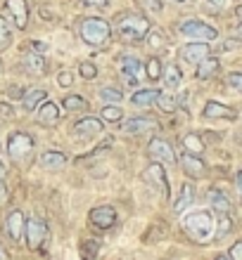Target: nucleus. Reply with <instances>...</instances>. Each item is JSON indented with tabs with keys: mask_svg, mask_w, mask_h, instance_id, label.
<instances>
[{
	"mask_svg": "<svg viewBox=\"0 0 242 260\" xmlns=\"http://www.w3.org/2000/svg\"><path fill=\"white\" fill-rule=\"evenodd\" d=\"M152 31L150 19L140 12H126L117 17V36L124 43H140L145 41L147 34Z\"/></svg>",
	"mask_w": 242,
	"mask_h": 260,
	"instance_id": "obj_1",
	"label": "nucleus"
},
{
	"mask_svg": "<svg viewBox=\"0 0 242 260\" xmlns=\"http://www.w3.org/2000/svg\"><path fill=\"white\" fill-rule=\"evenodd\" d=\"M78 34H81V41L90 48H104L112 38V26L102 17H86L78 24Z\"/></svg>",
	"mask_w": 242,
	"mask_h": 260,
	"instance_id": "obj_2",
	"label": "nucleus"
},
{
	"mask_svg": "<svg viewBox=\"0 0 242 260\" xmlns=\"http://www.w3.org/2000/svg\"><path fill=\"white\" fill-rule=\"evenodd\" d=\"M183 230H185L195 241H209L214 237V215L211 211H193L183 218Z\"/></svg>",
	"mask_w": 242,
	"mask_h": 260,
	"instance_id": "obj_3",
	"label": "nucleus"
},
{
	"mask_svg": "<svg viewBox=\"0 0 242 260\" xmlns=\"http://www.w3.org/2000/svg\"><path fill=\"white\" fill-rule=\"evenodd\" d=\"M34 137L29 135V133H21V130H14L10 133L7 137V154L12 161H24V158L34 151Z\"/></svg>",
	"mask_w": 242,
	"mask_h": 260,
	"instance_id": "obj_4",
	"label": "nucleus"
},
{
	"mask_svg": "<svg viewBox=\"0 0 242 260\" xmlns=\"http://www.w3.org/2000/svg\"><path fill=\"white\" fill-rule=\"evenodd\" d=\"M178 31L185 38H195V41H216V36H219V31H216L214 26H209L207 21L202 19H185L178 24Z\"/></svg>",
	"mask_w": 242,
	"mask_h": 260,
	"instance_id": "obj_5",
	"label": "nucleus"
},
{
	"mask_svg": "<svg viewBox=\"0 0 242 260\" xmlns=\"http://www.w3.org/2000/svg\"><path fill=\"white\" fill-rule=\"evenodd\" d=\"M24 237H26L29 248L38 251V248L43 246L45 237H48V225H45V220L38 218V215H31V218L26 220V230H24Z\"/></svg>",
	"mask_w": 242,
	"mask_h": 260,
	"instance_id": "obj_6",
	"label": "nucleus"
},
{
	"mask_svg": "<svg viewBox=\"0 0 242 260\" xmlns=\"http://www.w3.org/2000/svg\"><path fill=\"white\" fill-rule=\"evenodd\" d=\"M147 156L157 161V164H166V166H173L178 158L173 154V147L166 142L164 137H152L150 144H147Z\"/></svg>",
	"mask_w": 242,
	"mask_h": 260,
	"instance_id": "obj_7",
	"label": "nucleus"
},
{
	"mask_svg": "<svg viewBox=\"0 0 242 260\" xmlns=\"http://www.w3.org/2000/svg\"><path fill=\"white\" fill-rule=\"evenodd\" d=\"M143 178H145V182L152 187L154 192L164 194V197L169 199V178H166L164 166L157 164V161H154V164H150L145 168V173H143Z\"/></svg>",
	"mask_w": 242,
	"mask_h": 260,
	"instance_id": "obj_8",
	"label": "nucleus"
},
{
	"mask_svg": "<svg viewBox=\"0 0 242 260\" xmlns=\"http://www.w3.org/2000/svg\"><path fill=\"white\" fill-rule=\"evenodd\" d=\"M140 69H143V64H140V59L136 55H121L119 57V74H121V78H124L131 88L138 85Z\"/></svg>",
	"mask_w": 242,
	"mask_h": 260,
	"instance_id": "obj_9",
	"label": "nucleus"
},
{
	"mask_svg": "<svg viewBox=\"0 0 242 260\" xmlns=\"http://www.w3.org/2000/svg\"><path fill=\"white\" fill-rule=\"evenodd\" d=\"M121 130L126 135H147V133H157L159 130V123L154 118H147V116H136V118H128L121 123Z\"/></svg>",
	"mask_w": 242,
	"mask_h": 260,
	"instance_id": "obj_10",
	"label": "nucleus"
},
{
	"mask_svg": "<svg viewBox=\"0 0 242 260\" xmlns=\"http://www.w3.org/2000/svg\"><path fill=\"white\" fill-rule=\"evenodd\" d=\"M88 222L95 227V230H110V227L117 222V208H114V206H97V208L90 211Z\"/></svg>",
	"mask_w": 242,
	"mask_h": 260,
	"instance_id": "obj_11",
	"label": "nucleus"
},
{
	"mask_svg": "<svg viewBox=\"0 0 242 260\" xmlns=\"http://www.w3.org/2000/svg\"><path fill=\"white\" fill-rule=\"evenodd\" d=\"M5 5L14 21V26L19 28V31H24L29 24V3L26 0H5Z\"/></svg>",
	"mask_w": 242,
	"mask_h": 260,
	"instance_id": "obj_12",
	"label": "nucleus"
},
{
	"mask_svg": "<svg viewBox=\"0 0 242 260\" xmlns=\"http://www.w3.org/2000/svg\"><path fill=\"white\" fill-rule=\"evenodd\" d=\"M178 164H180V168H183V173H185L187 178L197 180V178H202V175H204V161H202L200 156H195V154H190V151H185V154H180Z\"/></svg>",
	"mask_w": 242,
	"mask_h": 260,
	"instance_id": "obj_13",
	"label": "nucleus"
},
{
	"mask_svg": "<svg viewBox=\"0 0 242 260\" xmlns=\"http://www.w3.org/2000/svg\"><path fill=\"white\" fill-rule=\"evenodd\" d=\"M204 57H209V43H187L180 50V59H185L187 64H200Z\"/></svg>",
	"mask_w": 242,
	"mask_h": 260,
	"instance_id": "obj_14",
	"label": "nucleus"
},
{
	"mask_svg": "<svg viewBox=\"0 0 242 260\" xmlns=\"http://www.w3.org/2000/svg\"><path fill=\"white\" fill-rule=\"evenodd\" d=\"M5 230H7V237H10L12 241H21L24 230H26L24 213H21V211H12V213H10V215L5 218Z\"/></svg>",
	"mask_w": 242,
	"mask_h": 260,
	"instance_id": "obj_15",
	"label": "nucleus"
},
{
	"mask_svg": "<svg viewBox=\"0 0 242 260\" xmlns=\"http://www.w3.org/2000/svg\"><path fill=\"white\" fill-rule=\"evenodd\" d=\"M102 118H95V116H86L81 121L74 123V135L76 137H95L102 133Z\"/></svg>",
	"mask_w": 242,
	"mask_h": 260,
	"instance_id": "obj_16",
	"label": "nucleus"
},
{
	"mask_svg": "<svg viewBox=\"0 0 242 260\" xmlns=\"http://www.w3.org/2000/svg\"><path fill=\"white\" fill-rule=\"evenodd\" d=\"M202 116L204 118H228V121H235L237 118V111L233 107H226V104L216 102V100H209L202 109Z\"/></svg>",
	"mask_w": 242,
	"mask_h": 260,
	"instance_id": "obj_17",
	"label": "nucleus"
},
{
	"mask_svg": "<svg viewBox=\"0 0 242 260\" xmlns=\"http://www.w3.org/2000/svg\"><path fill=\"white\" fill-rule=\"evenodd\" d=\"M36 118H38V123H43V125H55L57 121H60V107H57L55 102L45 100V102L36 109Z\"/></svg>",
	"mask_w": 242,
	"mask_h": 260,
	"instance_id": "obj_18",
	"label": "nucleus"
},
{
	"mask_svg": "<svg viewBox=\"0 0 242 260\" xmlns=\"http://www.w3.org/2000/svg\"><path fill=\"white\" fill-rule=\"evenodd\" d=\"M219 71H221V62L211 55L204 57V59L197 64V81H209V78H214Z\"/></svg>",
	"mask_w": 242,
	"mask_h": 260,
	"instance_id": "obj_19",
	"label": "nucleus"
},
{
	"mask_svg": "<svg viewBox=\"0 0 242 260\" xmlns=\"http://www.w3.org/2000/svg\"><path fill=\"white\" fill-rule=\"evenodd\" d=\"M41 166L45 171H60L67 166V154L64 151H57V149H50L45 154H41Z\"/></svg>",
	"mask_w": 242,
	"mask_h": 260,
	"instance_id": "obj_20",
	"label": "nucleus"
},
{
	"mask_svg": "<svg viewBox=\"0 0 242 260\" xmlns=\"http://www.w3.org/2000/svg\"><path fill=\"white\" fill-rule=\"evenodd\" d=\"M21 64H24V69H26L29 74H34V76H41L45 74V59H43L41 52H26L24 55V59H21Z\"/></svg>",
	"mask_w": 242,
	"mask_h": 260,
	"instance_id": "obj_21",
	"label": "nucleus"
},
{
	"mask_svg": "<svg viewBox=\"0 0 242 260\" xmlns=\"http://www.w3.org/2000/svg\"><path fill=\"white\" fill-rule=\"evenodd\" d=\"M45 97H48V92H45V90H41V88L26 90V92H24V97H21V104H24V109H26V111H36L43 102H45Z\"/></svg>",
	"mask_w": 242,
	"mask_h": 260,
	"instance_id": "obj_22",
	"label": "nucleus"
},
{
	"mask_svg": "<svg viewBox=\"0 0 242 260\" xmlns=\"http://www.w3.org/2000/svg\"><path fill=\"white\" fill-rule=\"evenodd\" d=\"M209 201H211V208H214L219 215H230V211H233L230 199L226 197L223 192H219V189H211V194H209Z\"/></svg>",
	"mask_w": 242,
	"mask_h": 260,
	"instance_id": "obj_23",
	"label": "nucleus"
},
{
	"mask_svg": "<svg viewBox=\"0 0 242 260\" xmlns=\"http://www.w3.org/2000/svg\"><path fill=\"white\" fill-rule=\"evenodd\" d=\"M193 199H195V189L190 182H183V187H180V197L176 199V204H173V213H183L187 208V206L193 204Z\"/></svg>",
	"mask_w": 242,
	"mask_h": 260,
	"instance_id": "obj_24",
	"label": "nucleus"
},
{
	"mask_svg": "<svg viewBox=\"0 0 242 260\" xmlns=\"http://www.w3.org/2000/svg\"><path fill=\"white\" fill-rule=\"evenodd\" d=\"M157 95H159V90H154V88L136 90V92H133V97H131V102L136 104V107H150V104H154Z\"/></svg>",
	"mask_w": 242,
	"mask_h": 260,
	"instance_id": "obj_25",
	"label": "nucleus"
},
{
	"mask_svg": "<svg viewBox=\"0 0 242 260\" xmlns=\"http://www.w3.org/2000/svg\"><path fill=\"white\" fill-rule=\"evenodd\" d=\"M180 78H183V74H180V69L176 67V64H169V67L164 69V74H162V81H164L166 88H178Z\"/></svg>",
	"mask_w": 242,
	"mask_h": 260,
	"instance_id": "obj_26",
	"label": "nucleus"
},
{
	"mask_svg": "<svg viewBox=\"0 0 242 260\" xmlns=\"http://www.w3.org/2000/svg\"><path fill=\"white\" fill-rule=\"evenodd\" d=\"M100 116H102L104 123H121V116H124V111L119 109L117 104H104V109L100 111Z\"/></svg>",
	"mask_w": 242,
	"mask_h": 260,
	"instance_id": "obj_27",
	"label": "nucleus"
},
{
	"mask_svg": "<svg viewBox=\"0 0 242 260\" xmlns=\"http://www.w3.org/2000/svg\"><path fill=\"white\" fill-rule=\"evenodd\" d=\"M154 102L159 104V109L162 111H166V114H171V111H176V107H178V102H176V97L173 95H169V92H162L159 90V95H157V100H154Z\"/></svg>",
	"mask_w": 242,
	"mask_h": 260,
	"instance_id": "obj_28",
	"label": "nucleus"
},
{
	"mask_svg": "<svg viewBox=\"0 0 242 260\" xmlns=\"http://www.w3.org/2000/svg\"><path fill=\"white\" fill-rule=\"evenodd\" d=\"M145 71H147V78H150V81H162V74H164V67H162L159 57H152V59H147V67H145Z\"/></svg>",
	"mask_w": 242,
	"mask_h": 260,
	"instance_id": "obj_29",
	"label": "nucleus"
},
{
	"mask_svg": "<svg viewBox=\"0 0 242 260\" xmlns=\"http://www.w3.org/2000/svg\"><path fill=\"white\" fill-rule=\"evenodd\" d=\"M10 43H12V26L5 17H0V50L10 48Z\"/></svg>",
	"mask_w": 242,
	"mask_h": 260,
	"instance_id": "obj_30",
	"label": "nucleus"
},
{
	"mask_svg": "<svg viewBox=\"0 0 242 260\" xmlns=\"http://www.w3.org/2000/svg\"><path fill=\"white\" fill-rule=\"evenodd\" d=\"M100 100H102L104 104H119L124 100V92L119 88H102L100 90Z\"/></svg>",
	"mask_w": 242,
	"mask_h": 260,
	"instance_id": "obj_31",
	"label": "nucleus"
},
{
	"mask_svg": "<svg viewBox=\"0 0 242 260\" xmlns=\"http://www.w3.org/2000/svg\"><path fill=\"white\" fill-rule=\"evenodd\" d=\"M62 107L67 111H81V109H86V107H88V102H86L81 95H69V97H64Z\"/></svg>",
	"mask_w": 242,
	"mask_h": 260,
	"instance_id": "obj_32",
	"label": "nucleus"
},
{
	"mask_svg": "<svg viewBox=\"0 0 242 260\" xmlns=\"http://www.w3.org/2000/svg\"><path fill=\"white\" fill-rule=\"evenodd\" d=\"M183 144H185L187 149H190V154H195V156H200L202 151H204V147H202V142L197 140V135H185L183 137Z\"/></svg>",
	"mask_w": 242,
	"mask_h": 260,
	"instance_id": "obj_33",
	"label": "nucleus"
},
{
	"mask_svg": "<svg viewBox=\"0 0 242 260\" xmlns=\"http://www.w3.org/2000/svg\"><path fill=\"white\" fill-rule=\"evenodd\" d=\"M78 74H81V78H86V81H93L97 76V67L90 62H81L78 64Z\"/></svg>",
	"mask_w": 242,
	"mask_h": 260,
	"instance_id": "obj_34",
	"label": "nucleus"
},
{
	"mask_svg": "<svg viewBox=\"0 0 242 260\" xmlns=\"http://www.w3.org/2000/svg\"><path fill=\"white\" fill-rule=\"evenodd\" d=\"M230 227H233V220H230V215H221V222H219V232H216V237H219V239L228 237V234H230Z\"/></svg>",
	"mask_w": 242,
	"mask_h": 260,
	"instance_id": "obj_35",
	"label": "nucleus"
},
{
	"mask_svg": "<svg viewBox=\"0 0 242 260\" xmlns=\"http://www.w3.org/2000/svg\"><path fill=\"white\" fill-rule=\"evenodd\" d=\"M228 85L235 90V92L242 95V71H230L228 74Z\"/></svg>",
	"mask_w": 242,
	"mask_h": 260,
	"instance_id": "obj_36",
	"label": "nucleus"
},
{
	"mask_svg": "<svg viewBox=\"0 0 242 260\" xmlns=\"http://www.w3.org/2000/svg\"><path fill=\"white\" fill-rule=\"evenodd\" d=\"M71 83H74V74L67 71V69H62V71L57 74V85H60V88H69Z\"/></svg>",
	"mask_w": 242,
	"mask_h": 260,
	"instance_id": "obj_37",
	"label": "nucleus"
},
{
	"mask_svg": "<svg viewBox=\"0 0 242 260\" xmlns=\"http://www.w3.org/2000/svg\"><path fill=\"white\" fill-rule=\"evenodd\" d=\"M147 36H150V48H152V50H162V48H164V36H162L159 31H150Z\"/></svg>",
	"mask_w": 242,
	"mask_h": 260,
	"instance_id": "obj_38",
	"label": "nucleus"
},
{
	"mask_svg": "<svg viewBox=\"0 0 242 260\" xmlns=\"http://www.w3.org/2000/svg\"><path fill=\"white\" fill-rule=\"evenodd\" d=\"M110 5V0H81V7L86 10H104Z\"/></svg>",
	"mask_w": 242,
	"mask_h": 260,
	"instance_id": "obj_39",
	"label": "nucleus"
},
{
	"mask_svg": "<svg viewBox=\"0 0 242 260\" xmlns=\"http://www.w3.org/2000/svg\"><path fill=\"white\" fill-rule=\"evenodd\" d=\"M228 258H230V260H242V241H235V244H233V248H230Z\"/></svg>",
	"mask_w": 242,
	"mask_h": 260,
	"instance_id": "obj_40",
	"label": "nucleus"
},
{
	"mask_svg": "<svg viewBox=\"0 0 242 260\" xmlns=\"http://www.w3.org/2000/svg\"><path fill=\"white\" fill-rule=\"evenodd\" d=\"M14 116V109L10 107V104L0 102V118H12Z\"/></svg>",
	"mask_w": 242,
	"mask_h": 260,
	"instance_id": "obj_41",
	"label": "nucleus"
},
{
	"mask_svg": "<svg viewBox=\"0 0 242 260\" xmlns=\"http://www.w3.org/2000/svg\"><path fill=\"white\" fill-rule=\"evenodd\" d=\"M209 7H214V10H226L230 5V0H207Z\"/></svg>",
	"mask_w": 242,
	"mask_h": 260,
	"instance_id": "obj_42",
	"label": "nucleus"
},
{
	"mask_svg": "<svg viewBox=\"0 0 242 260\" xmlns=\"http://www.w3.org/2000/svg\"><path fill=\"white\" fill-rule=\"evenodd\" d=\"M7 201V187H5V180L0 182V204H5Z\"/></svg>",
	"mask_w": 242,
	"mask_h": 260,
	"instance_id": "obj_43",
	"label": "nucleus"
},
{
	"mask_svg": "<svg viewBox=\"0 0 242 260\" xmlns=\"http://www.w3.org/2000/svg\"><path fill=\"white\" fill-rule=\"evenodd\" d=\"M235 182H237V189H240V197H242V171L237 173V180H235Z\"/></svg>",
	"mask_w": 242,
	"mask_h": 260,
	"instance_id": "obj_44",
	"label": "nucleus"
},
{
	"mask_svg": "<svg viewBox=\"0 0 242 260\" xmlns=\"http://www.w3.org/2000/svg\"><path fill=\"white\" fill-rule=\"evenodd\" d=\"M5 164H3V161H0V182H3V180H5Z\"/></svg>",
	"mask_w": 242,
	"mask_h": 260,
	"instance_id": "obj_45",
	"label": "nucleus"
},
{
	"mask_svg": "<svg viewBox=\"0 0 242 260\" xmlns=\"http://www.w3.org/2000/svg\"><path fill=\"white\" fill-rule=\"evenodd\" d=\"M216 260H230V258H228V255H221V258H216Z\"/></svg>",
	"mask_w": 242,
	"mask_h": 260,
	"instance_id": "obj_46",
	"label": "nucleus"
},
{
	"mask_svg": "<svg viewBox=\"0 0 242 260\" xmlns=\"http://www.w3.org/2000/svg\"><path fill=\"white\" fill-rule=\"evenodd\" d=\"M237 36H242V24H240V26H237Z\"/></svg>",
	"mask_w": 242,
	"mask_h": 260,
	"instance_id": "obj_47",
	"label": "nucleus"
},
{
	"mask_svg": "<svg viewBox=\"0 0 242 260\" xmlns=\"http://www.w3.org/2000/svg\"><path fill=\"white\" fill-rule=\"evenodd\" d=\"M176 3H183V0H176Z\"/></svg>",
	"mask_w": 242,
	"mask_h": 260,
	"instance_id": "obj_48",
	"label": "nucleus"
},
{
	"mask_svg": "<svg viewBox=\"0 0 242 260\" xmlns=\"http://www.w3.org/2000/svg\"><path fill=\"white\" fill-rule=\"evenodd\" d=\"M0 260H3V258H0Z\"/></svg>",
	"mask_w": 242,
	"mask_h": 260,
	"instance_id": "obj_49",
	"label": "nucleus"
}]
</instances>
